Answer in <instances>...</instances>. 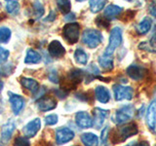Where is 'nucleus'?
<instances>
[{
    "label": "nucleus",
    "mask_w": 156,
    "mask_h": 146,
    "mask_svg": "<svg viewBox=\"0 0 156 146\" xmlns=\"http://www.w3.org/2000/svg\"><path fill=\"white\" fill-rule=\"evenodd\" d=\"M127 74L130 78H132L133 80L139 81L141 80L145 76V68L138 65V64H132L128 68H127Z\"/></svg>",
    "instance_id": "nucleus-13"
},
{
    "label": "nucleus",
    "mask_w": 156,
    "mask_h": 146,
    "mask_svg": "<svg viewBox=\"0 0 156 146\" xmlns=\"http://www.w3.org/2000/svg\"><path fill=\"white\" fill-rule=\"evenodd\" d=\"M84 78V72L80 69H72L69 73H68L67 79L69 80L71 83H73L75 86L83 80Z\"/></svg>",
    "instance_id": "nucleus-24"
},
{
    "label": "nucleus",
    "mask_w": 156,
    "mask_h": 146,
    "mask_svg": "<svg viewBox=\"0 0 156 146\" xmlns=\"http://www.w3.org/2000/svg\"><path fill=\"white\" fill-rule=\"evenodd\" d=\"M128 1H132V0H128Z\"/></svg>",
    "instance_id": "nucleus-50"
},
{
    "label": "nucleus",
    "mask_w": 156,
    "mask_h": 146,
    "mask_svg": "<svg viewBox=\"0 0 156 146\" xmlns=\"http://www.w3.org/2000/svg\"><path fill=\"white\" fill-rule=\"evenodd\" d=\"M0 7H1V5H0Z\"/></svg>",
    "instance_id": "nucleus-51"
},
{
    "label": "nucleus",
    "mask_w": 156,
    "mask_h": 146,
    "mask_svg": "<svg viewBox=\"0 0 156 146\" xmlns=\"http://www.w3.org/2000/svg\"><path fill=\"white\" fill-rule=\"evenodd\" d=\"M135 15H136V12L133 11V10H128L125 14H124V16H123V19L126 22V21H129V19H133L134 17H135Z\"/></svg>",
    "instance_id": "nucleus-39"
},
{
    "label": "nucleus",
    "mask_w": 156,
    "mask_h": 146,
    "mask_svg": "<svg viewBox=\"0 0 156 146\" xmlns=\"http://www.w3.org/2000/svg\"><path fill=\"white\" fill-rule=\"evenodd\" d=\"M82 41L88 48L95 49L102 42V34L97 29L88 28L83 32Z\"/></svg>",
    "instance_id": "nucleus-1"
},
{
    "label": "nucleus",
    "mask_w": 156,
    "mask_h": 146,
    "mask_svg": "<svg viewBox=\"0 0 156 146\" xmlns=\"http://www.w3.org/2000/svg\"><path fill=\"white\" fill-rule=\"evenodd\" d=\"M108 115V111L104 110L101 108H95L94 109V124L97 129H100L105 123V118Z\"/></svg>",
    "instance_id": "nucleus-16"
},
{
    "label": "nucleus",
    "mask_w": 156,
    "mask_h": 146,
    "mask_svg": "<svg viewBox=\"0 0 156 146\" xmlns=\"http://www.w3.org/2000/svg\"><path fill=\"white\" fill-rule=\"evenodd\" d=\"M107 0H90V10L92 13H99L106 5Z\"/></svg>",
    "instance_id": "nucleus-26"
},
{
    "label": "nucleus",
    "mask_w": 156,
    "mask_h": 146,
    "mask_svg": "<svg viewBox=\"0 0 156 146\" xmlns=\"http://www.w3.org/2000/svg\"><path fill=\"white\" fill-rule=\"evenodd\" d=\"M6 10L10 15H17L20 10V4L17 0H5Z\"/></svg>",
    "instance_id": "nucleus-27"
},
{
    "label": "nucleus",
    "mask_w": 156,
    "mask_h": 146,
    "mask_svg": "<svg viewBox=\"0 0 156 146\" xmlns=\"http://www.w3.org/2000/svg\"><path fill=\"white\" fill-rule=\"evenodd\" d=\"M0 146H3V144H2V142L0 141Z\"/></svg>",
    "instance_id": "nucleus-49"
},
{
    "label": "nucleus",
    "mask_w": 156,
    "mask_h": 146,
    "mask_svg": "<svg viewBox=\"0 0 156 146\" xmlns=\"http://www.w3.org/2000/svg\"><path fill=\"white\" fill-rule=\"evenodd\" d=\"M134 142H132L131 144H128V145H126V146H134V144H133Z\"/></svg>",
    "instance_id": "nucleus-46"
},
{
    "label": "nucleus",
    "mask_w": 156,
    "mask_h": 146,
    "mask_svg": "<svg viewBox=\"0 0 156 146\" xmlns=\"http://www.w3.org/2000/svg\"><path fill=\"white\" fill-rule=\"evenodd\" d=\"M113 92L114 97L117 101H121L124 99L131 100L134 96V91L131 87H124L119 84L113 85Z\"/></svg>",
    "instance_id": "nucleus-6"
},
{
    "label": "nucleus",
    "mask_w": 156,
    "mask_h": 146,
    "mask_svg": "<svg viewBox=\"0 0 156 146\" xmlns=\"http://www.w3.org/2000/svg\"><path fill=\"white\" fill-rule=\"evenodd\" d=\"M139 48L143 49V50H145V51H148V52L156 53V31L154 30V33H153V35L151 37L149 42L140 43Z\"/></svg>",
    "instance_id": "nucleus-25"
},
{
    "label": "nucleus",
    "mask_w": 156,
    "mask_h": 146,
    "mask_svg": "<svg viewBox=\"0 0 156 146\" xmlns=\"http://www.w3.org/2000/svg\"><path fill=\"white\" fill-rule=\"evenodd\" d=\"M3 86H4V84H3V82L0 80V92H2V89H3Z\"/></svg>",
    "instance_id": "nucleus-45"
},
{
    "label": "nucleus",
    "mask_w": 156,
    "mask_h": 146,
    "mask_svg": "<svg viewBox=\"0 0 156 146\" xmlns=\"http://www.w3.org/2000/svg\"><path fill=\"white\" fill-rule=\"evenodd\" d=\"M41 61H42V56L40 54L36 52L35 50L28 49L26 57H24V63H27V64H36V63H39Z\"/></svg>",
    "instance_id": "nucleus-18"
},
{
    "label": "nucleus",
    "mask_w": 156,
    "mask_h": 146,
    "mask_svg": "<svg viewBox=\"0 0 156 146\" xmlns=\"http://www.w3.org/2000/svg\"><path fill=\"white\" fill-rule=\"evenodd\" d=\"M56 18H57V14H56L55 11H54V10H52V11L50 12V14H49V16L46 18L45 21L46 22H53V21H55Z\"/></svg>",
    "instance_id": "nucleus-41"
},
{
    "label": "nucleus",
    "mask_w": 156,
    "mask_h": 146,
    "mask_svg": "<svg viewBox=\"0 0 156 146\" xmlns=\"http://www.w3.org/2000/svg\"><path fill=\"white\" fill-rule=\"evenodd\" d=\"M9 101L15 115H19L26 105V99L22 96L13 94V92H9Z\"/></svg>",
    "instance_id": "nucleus-9"
},
{
    "label": "nucleus",
    "mask_w": 156,
    "mask_h": 146,
    "mask_svg": "<svg viewBox=\"0 0 156 146\" xmlns=\"http://www.w3.org/2000/svg\"><path fill=\"white\" fill-rule=\"evenodd\" d=\"M76 1H78V2H81V1H84V0H76Z\"/></svg>",
    "instance_id": "nucleus-48"
},
{
    "label": "nucleus",
    "mask_w": 156,
    "mask_h": 146,
    "mask_svg": "<svg viewBox=\"0 0 156 146\" xmlns=\"http://www.w3.org/2000/svg\"><path fill=\"white\" fill-rule=\"evenodd\" d=\"M40 129H41V120L39 118H35L31 120L30 122H28V123L23 127V133L26 137L30 138V137H33V136H35Z\"/></svg>",
    "instance_id": "nucleus-10"
},
{
    "label": "nucleus",
    "mask_w": 156,
    "mask_h": 146,
    "mask_svg": "<svg viewBox=\"0 0 156 146\" xmlns=\"http://www.w3.org/2000/svg\"><path fill=\"white\" fill-rule=\"evenodd\" d=\"M80 35V26L77 23H66L62 28V36L69 44H75Z\"/></svg>",
    "instance_id": "nucleus-4"
},
{
    "label": "nucleus",
    "mask_w": 156,
    "mask_h": 146,
    "mask_svg": "<svg viewBox=\"0 0 156 146\" xmlns=\"http://www.w3.org/2000/svg\"><path fill=\"white\" fill-rule=\"evenodd\" d=\"M11 30L10 28L6 26H1L0 27V43H8V41L11 38Z\"/></svg>",
    "instance_id": "nucleus-30"
},
{
    "label": "nucleus",
    "mask_w": 156,
    "mask_h": 146,
    "mask_svg": "<svg viewBox=\"0 0 156 146\" xmlns=\"http://www.w3.org/2000/svg\"><path fill=\"white\" fill-rule=\"evenodd\" d=\"M96 23L99 26L106 28L107 26H108L109 22H108V19H102L101 17H99V18H97V19H96Z\"/></svg>",
    "instance_id": "nucleus-38"
},
{
    "label": "nucleus",
    "mask_w": 156,
    "mask_h": 146,
    "mask_svg": "<svg viewBox=\"0 0 156 146\" xmlns=\"http://www.w3.org/2000/svg\"><path fill=\"white\" fill-rule=\"evenodd\" d=\"M81 141L85 146H99V138L95 134L92 133L81 134Z\"/></svg>",
    "instance_id": "nucleus-20"
},
{
    "label": "nucleus",
    "mask_w": 156,
    "mask_h": 146,
    "mask_svg": "<svg viewBox=\"0 0 156 146\" xmlns=\"http://www.w3.org/2000/svg\"><path fill=\"white\" fill-rule=\"evenodd\" d=\"M122 40H123V38H122V29L118 26L112 28V30L110 31V35H109L108 46L106 47L104 55L111 56L116 49L122 44Z\"/></svg>",
    "instance_id": "nucleus-3"
},
{
    "label": "nucleus",
    "mask_w": 156,
    "mask_h": 146,
    "mask_svg": "<svg viewBox=\"0 0 156 146\" xmlns=\"http://www.w3.org/2000/svg\"><path fill=\"white\" fill-rule=\"evenodd\" d=\"M151 26H152V21H151L149 18L145 17V18H144L143 21L136 26V30L140 35H144V34H146L150 30Z\"/></svg>",
    "instance_id": "nucleus-21"
},
{
    "label": "nucleus",
    "mask_w": 156,
    "mask_h": 146,
    "mask_svg": "<svg viewBox=\"0 0 156 146\" xmlns=\"http://www.w3.org/2000/svg\"><path fill=\"white\" fill-rule=\"evenodd\" d=\"M48 53L50 54V56L53 57L60 58L65 56L66 49L62 45V43L58 40L52 41L48 46Z\"/></svg>",
    "instance_id": "nucleus-11"
},
{
    "label": "nucleus",
    "mask_w": 156,
    "mask_h": 146,
    "mask_svg": "<svg viewBox=\"0 0 156 146\" xmlns=\"http://www.w3.org/2000/svg\"><path fill=\"white\" fill-rule=\"evenodd\" d=\"M138 131H139L138 126H136L135 123H131L129 125L123 126L119 129L117 134L113 135L112 141H113V142H121V141H124L125 139L136 134Z\"/></svg>",
    "instance_id": "nucleus-5"
},
{
    "label": "nucleus",
    "mask_w": 156,
    "mask_h": 146,
    "mask_svg": "<svg viewBox=\"0 0 156 146\" xmlns=\"http://www.w3.org/2000/svg\"><path fill=\"white\" fill-rule=\"evenodd\" d=\"M75 19V15L73 14V13H68L66 14V21H71V19Z\"/></svg>",
    "instance_id": "nucleus-42"
},
{
    "label": "nucleus",
    "mask_w": 156,
    "mask_h": 146,
    "mask_svg": "<svg viewBox=\"0 0 156 146\" xmlns=\"http://www.w3.org/2000/svg\"><path fill=\"white\" fill-rule=\"evenodd\" d=\"M76 125L81 129H89L94 125V120L86 111H79L75 115Z\"/></svg>",
    "instance_id": "nucleus-8"
},
{
    "label": "nucleus",
    "mask_w": 156,
    "mask_h": 146,
    "mask_svg": "<svg viewBox=\"0 0 156 146\" xmlns=\"http://www.w3.org/2000/svg\"><path fill=\"white\" fill-rule=\"evenodd\" d=\"M33 16L35 19H40L43 15H44V7L41 3L39 2H34L33 3Z\"/></svg>",
    "instance_id": "nucleus-31"
},
{
    "label": "nucleus",
    "mask_w": 156,
    "mask_h": 146,
    "mask_svg": "<svg viewBox=\"0 0 156 146\" xmlns=\"http://www.w3.org/2000/svg\"><path fill=\"white\" fill-rule=\"evenodd\" d=\"M15 69V66L12 63H8V64L0 65V76H8L11 75Z\"/></svg>",
    "instance_id": "nucleus-32"
},
{
    "label": "nucleus",
    "mask_w": 156,
    "mask_h": 146,
    "mask_svg": "<svg viewBox=\"0 0 156 146\" xmlns=\"http://www.w3.org/2000/svg\"><path fill=\"white\" fill-rule=\"evenodd\" d=\"M136 146H149V144L146 142V141H141V142L136 144Z\"/></svg>",
    "instance_id": "nucleus-44"
},
{
    "label": "nucleus",
    "mask_w": 156,
    "mask_h": 146,
    "mask_svg": "<svg viewBox=\"0 0 156 146\" xmlns=\"http://www.w3.org/2000/svg\"><path fill=\"white\" fill-rule=\"evenodd\" d=\"M123 9L117 5H108L105 10V17L107 19H115L122 13Z\"/></svg>",
    "instance_id": "nucleus-22"
},
{
    "label": "nucleus",
    "mask_w": 156,
    "mask_h": 146,
    "mask_svg": "<svg viewBox=\"0 0 156 146\" xmlns=\"http://www.w3.org/2000/svg\"><path fill=\"white\" fill-rule=\"evenodd\" d=\"M36 146H51L50 142H47V141H44V140H40L39 142H37Z\"/></svg>",
    "instance_id": "nucleus-43"
},
{
    "label": "nucleus",
    "mask_w": 156,
    "mask_h": 146,
    "mask_svg": "<svg viewBox=\"0 0 156 146\" xmlns=\"http://www.w3.org/2000/svg\"><path fill=\"white\" fill-rule=\"evenodd\" d=\"M57 6L58 10L63 13V14H68L70 13V9H71V4H70V0H56Z\"/></svg>",
    "instance_id": "nucleus-29"
},
{
    "label": "nucleus",
    "mask_w": 156,
    "mask_h": 146,
    "mask_svg": "<svg viewBox=\"0 0 156 146\" xmlns=\"http://www.w3.org/2000/svg\"><path fill=\"white\" fill-rule=\"evenodd\" d=\"M58 115L56 114H50L45 117V123L47 126H54L58 123Z\"/></svg>",
    "instance_id": "nucleus-36"
},
{
    "label": "nucleus",
    "mask_w": 156,
    "mask_h": 146,
    "mask_svg": "<svg viewBox=\"0 0 156 146\" xmlns=\"http://www.w3.org/2000/svg\"><path fill=\"white\" fill-rule=\"evenodd\" d=\"M135 113V108L132 104H127L120 107V108L115 112V114L112 117V121L116 125H123L128 123V122L133 118Z\"/></svg>",
    "instance_id": "nucleus-2"
},
{
    "label": "nucleus",
    "mask_w": 156,
    "mask_h": 146,
    "mask_svg": "<svg viewBox=\"0 0 156 146\" xmlns=\"http://www.w3.org/2000/svg\"><path fill=\"white\" fill-rule=\"evenodd\" d=\"M95 96L96 99L101 103H106L110 99V94L109 91L106 88L102 86H98L95 89Z\"/></svg>",
    "instance_id": "nucleus-17"
},
{
    "label": "nucleus",
    "mask_w": 156,
    "mask_h": 146,
    "mask_svg": "<svg viewBox=\"0 0 156 146\" xmlns=\"http://www.w3.org/2000/svg\"><path fill=\"white\" fill-rule=\"evenodd\" d=\"M73 138H74V133L69 128L62 127V128L58 129L56 131V142L58 145L69 142Z\"/></svg>",
    "instance_id": "nucleus-7"
},
{
    "label": "nucleus",
    "mask_w": 156,
    "mask_h": 146,
    "mask_svg": "<svg viewBox=\"0 0 156 146\" xmlns=\"http://www.w3.org/2000/svg\"><path fill=\"white\" fill-rule=\"evenodd\" d=\"M15 129H16V125H15V123L13 121H8L7 123L2 127L1 138H2L3 142L7 143L8 141L11 139L12 135L15 131Z\"/></svg>",
    "instance_id": "nucleus-15"
},
{
    "label": "nucleus",
    "mask_w": 156,
    "mask_h": 146,
    "mask_svg": "<svg viewBox=\"0 0 156 146\" xmlns=\"http://www.w3.org/2000/svg\"><path fill=\"white\" fill-rule=\"evenodd\" d=\"M1 17H2V18H5V15H4V14H1ZM1 19H0V21H1Z\"/></svg>",
    "instance_id": "nucleus-47"
},
{
    "label": "nucleus",
    "mask_w": 156,
    "mask_h": 146,
    "mask_svg": "<svg viewBox=\"0 0 156 146\" xmlns=\"http://www.w3.org/2000/svg\"><path fill=\"white\" fill-rule=\"evenodd\" d=\"M21 84L23 85V88H26V89L34 92V94L39 91V83L36 80L31 79V78H21Z\"/></svg>",
    "instance_id": "nucleus-19"
},
{
    "label": "nucleus",
    "mask_w": 156,
    "mask_h": 146,
    "mask_svg": "<svg viewBox=\"0 0 156 146\" xmlns=\"http://www.w3.org/2000/svg\"><path fill=\"white\" fill-rule=\"evenodd\" d=\"M148 11H149V13H150L151 16L156 17V1H153L152 3H151V4L149 5Z\"/></svg>",
    "instance_id": "nucleus-40"
},
{
    "label": "nucleus",
    "mask_w": 156,
    "mask_h": 146,
    "mask_svg": "<svg viewBox=\"0 0 156 146\" xmlns=\"http://www.w3.org/2000/svg\"><path fill=\"white\" fill-rule=\"evenodd\" d=\"M74 58L78 63H80V64H83V65L87 64V62H88V55L84 50H82L80 48L77 49L74 52Z\"/></svg>",
    "instance_id": "nucleus-28"
},
{
    "label": "nucleus",
    "mask_w": 156,
    "mask_h": 146,
    "mask_svg": "<svg viewBox=\"0 0 156 146\" xmlns=\"http://www.w3.org/2000/svg\"><path fill=\"white\" fill-rule=\"evenodd\" d=\"M48 78H49V80H50L51 82H53V83H55V84H57V83L60 82V79H58V72L55 69L49 70Z\"/></svg>",
    "instance_id": "nucleus-37"
},
{
    "label": "nucleus",
    "mask_w": 156,
    "mask_h": 146,
    "mask_svg": "<svg viewBox=\"0 0 156 146\" xmlns=\"http://www.w3.org/2000/svg\"><path fill=\"white\" fill-rule=\"evenodd\" d=\"M99 63L101 67L105 71H110L113 69L114 64H113V58L111 56H106L102 55L99 57Z\"/></svg>",
    "instance_id": "nucleus-23"
},
{
    "label": "nucleus",
    "mask_w": 156,
    "mask_h": 146,
    "mask_svg": "<svg viewBox=\"0 0 156 146\" xmlns=\"http://www.w3.org/2000/svg\"><path fill=\"white\" fill-rule=\"evenodd\" d=\"M109 134V127H105V128L101 130V146H107V139H108Z\"/></svg>",
    "instance_id": "nucleus-34"
},
{
    "label": "nucleus",
    "mask_w": 156,
    "mask_h": 146,
    "mask_svg": "<svg viewBox=\"0 0 156 146\" xmlns=\"http://www.w3.org/2000/svg\"><path fill=\"white\" fill-rule=\"evenodd\" d=\"M14 146H30V142L26 136H18L14 141Z\"/></svg>",
    "instance_id": "nucleus-33"
},
{
    "label": "nucleus",
    "mask_w": 156,
    "mask_h": 146,
    "mask_svg": "<svg viewBox=\"0 0 156 146\" xmlns=\"http://www.w3.org/2000/svg\"><path fill=\"white\" fill-rule=\"evenodd\" d=\"M146 122L151 130L156 128V99H154L149 105L147 112H146Z\"/></svg>",
    "instance_id": "nucleus-14"
},
{
    "label": "nucleus",
    "mask_w": 156,
    "mask_h": 146,
    "mask_svg": "<svg viewBox=\"0 0 156 146\" xmlns=\"http://www.w3.org/2000/svg\"><path fill=\"white\" fill-rule=\"evenodd\" d=\"M9 56H10V52L7 50V49L0 46V63H1V64L7 61Z\"/></svg>",
    "instance_id": "nucleus-35"
},
{
    "label": "nucleus",
    "mask_w": 156,
    "mask_h": 146,
    "mask_svg": "<svg viewBox=\"0 0 156 146\" xmlns=\"http://www.w3.org/2000/svg\"><path fill=\"white\" fill-rule=\"evenodd\" d=\"M36 105L40 111H50L57 107V100L53 97H40L36 101Z\"/></svg>",
    "instance_id": "nucleus-12"
}]
</instances>
